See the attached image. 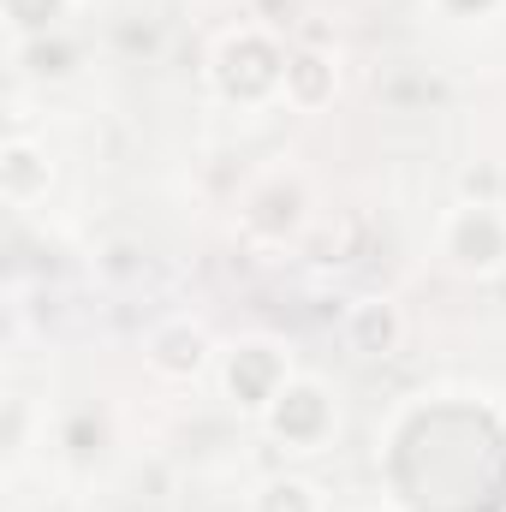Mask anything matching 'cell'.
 Instances as JSON below:
<instances>
[{
  "label": "cell",
  "instance_id": "obj_8",
  "mask_svg": "<svg viewBox=\"0 0 506 512\" xmlns=\"http://www.w3.org/2000/svg\"><path fill=\"white\" fill-rule=\"evenodd\" d=\"M328 96H334V66H328V54H310V48L292 54V66H286V102L310 114V108H322Z\"/></svg>",
  "mask_w": 506,
  "mask_h": 512
},
{
  "label": "cell",
  "instance_id": "obj_10",
  "mask_svg": "<svg viewBox=\"0 0 506 512\" xmlns=\"http://www.w3.org/2000/svg\"><path fill=\"white\" fill-rule=\"evenodd\" d=\"M245 512H322V495H316V483H304V477H268L251 495Z\"/></svg>",
  "mask_w": 506,
  "mask_h": 512
},
{
  "label": "cell",
  "instance_id": "obj_5",
  "mask_svg": "<svg viewBox=\"0 0 506 512\" xmlns=\"http://www.w3.org/2000/svg\"><path fill=\"white\" fill-rule=\"evenodd\" d=\"M209 334H203V322H191V316H167V322H155L149 328V346H143V358H149V370L155 376H167V382H191V376H203L209 370Z\"/></svg>",
  "mask_w": 506,
  "mask_h": 512
},
{
  "label": "cell",
  "instance_id": "obj_6",
  "mask_svg": "<svg viewBox=\"0 0 506 512\" xmlns=\"http://www.w3.org/2000/svg\"><path fill=\"white\" fill-rule=\"evenodd\" d=\"M48 179H54L48 149H36L30 137H6V149H0V191H6V203L12 209H30L48 191Z\"/></svg>",
  "mask_w": 506,
  "mask_h": 512
},
{
  "label": "cell",
  "instance_id": "obj_1",
  "mask_svg": "<svg viewBox=\"0 0 506 512\" xmlns=\"http://www.w3.org/2000/svg\"><path fill=\"white\" fill-rule=\"evenodd\" d=\"M286 66H292V54L274 42V30L239 24V30H227V36L215 42V54H209V84H215V96L233 102V108H268V102L286 96Z\"/></svg>",
  "mask_w": 506,
  "mask_h": 512
},
{
  "label": "cell",
  "instance_id": "obj_3",
  "mask_svg": "<svg viewBox=\"0 0 506 512\" xmlns=\"http://www.w3.org/2000/svg\"><path fill=\"white\" fill-rule=\"evenodd\" d=\"M441 256L447 268L471 274V280H495L506 274V209L501 203H453L441 215Z\"/></svg>",
  "mask_w": 506,
  "mask_h": 512
},
{
  "label": "cell",
  "instance_id": "obj_7",
  "mask_svg": "<svg viewBox=\"0 0 506 512\" xmlns=\"http://www.w3.org/2000/svg\"><path fill=\"white\" fill-rule=\"evenodd\" d=\"M346 340H352L364 358H387V352L405 340V322H399V310H393L387 298H364V304H352V316H346Z\"/></svg>",
  "mask_w": 506,
  "mask_h": 512
},
{
  "label": "cell",
  "instance_id": "obj_2",
  "mask_svg": "<svg viewBox=\"0 0 506 512\" xmlns=\"http://www.w3.org/2000/svg\"><path fill=\"white\" fill-rule=\"evenodd\" d=\"M292 376H298V370H292V346H286V340L251 334V340H239V346L221 352V393H227L245 417H262V411L286 393Z\"/></svg>",
  "mask_w": 506,
  "mask_h": 512
},
{
  "label": "cell",
  "instance_id": "obj_12",
  "mask_svg": "<svg viewBox=\"0 0 506 512\" xmlns=\"http://www.w3.org/2000/svg\"><path fill=\"white\" fill-rule=\"evenodd\" d=\"M501 429H506V411H501Z\"/></svg>",
  "mask_w": 506,
  "mask_h": 512
},
{
  "label": "cell",
  "instance_id": "obj_4",
  "mask_svg": "<svg viewBox=\"0 0 506 512\" xmlns=\"http://www.w3.org/2000/svg\"><path fill=\"white\" fill-rule=\"evenodd\" d=\"M256 423H262L268 441L286 447V453H322V447L334 441V429H340V405H334V393L316 382V376H292L286 393H280Z\"/></svg>",
  "mask_w": 506,
  "mask_h": 512
},
{
  "label": "cell",
  "instance_id": "obj_11",
  "mask_svg": "<svg viewBox=\"0 0 506 512\" xmlns=\"http://www.w3.org/2000/svg\"><path fill=\"white\" fill-rule=\"evenodd\" d=\"M441 12H453V18H483V12H495L501 0H435Z\"/></svg>",
  "mask_w": 506,
  "mask_h": 512
},
{
  "label": "cell",
  "instance_id": "obj_9",
  "mask_svg": "<svg viewBox=\"0 0 506 512\" xmlns=\"http://www.w3.org/2000/svg\"><path fill=\"white\" fill-rule=\"evenodd\" d=\"M78 0H6V24H12V42H30V36H48L72 18Z\"/></svg>",
  "mask_w": 506,
  "mask_h": 512
}]
</instances>
